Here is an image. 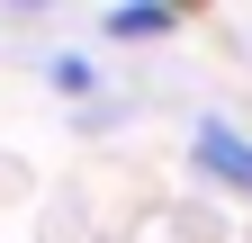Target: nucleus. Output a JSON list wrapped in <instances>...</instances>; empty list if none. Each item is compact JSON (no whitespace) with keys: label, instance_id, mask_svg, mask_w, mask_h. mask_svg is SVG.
Here are the masks:
<instances>
[{"label":"nucleus","instance_id":"obj_1","mask_svg":"<svg viewBox=\"0 0 252 243\" xmlns=\"http://www.w3.org/2000/svg\"><path fill=\"white\" fill-rule=\"evenodd\" d=\"M198 162L225 180V189H252V144L225 126V117H207V126H198Z\"/></svg>","mask_w":252,"mask_h":243},{"label":"nucleus","instance_id":"obj_2","mask_svg":"<svg viewBox=\"0 0 252 243\" xmlns=\"http://www.w3.org/2000/svg\"><path fill=\"white\" fill-rule=\"evenodd\" d=\"M99 27H108V36H162V27H171V9H162V0H126V9H108Z\"/></svg>","mask_w":252,"mask_h":243}]
</instances>
